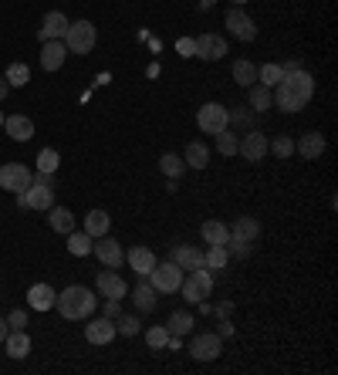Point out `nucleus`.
<instances>
[{
    "label": "nucleus",
    "mask_w": 338,
    "mask_h": 375,
    "mask_svg": "<svg viewBox=\"0 0 338 375\" xmlns=\"http://www.w3.org/2000/svg\"><path fill=\"white\" fill-rule=\"evenodd\" d=\"M311 95H315V78L308 75L305 68H298V71H288L274 85L271 105H277L281 112H301L311 102Z\"/></svg>",
    "instance_id": "1"
},
{
    "label": "nucleus",
    "mask_w": 338,
    "mask_h": 375,
    "mask_svg": "<svg viewBox=\"0 0 338 375\" xmlns=\"http://www.w3.org/2000/svg\"><path fill=\"white\" fill-rule=\"evenodd\" d=\"M54 308H58V314L68 318V321H85V318H92V311L98 308V297H95V291H88V287L71 284V287H64L62 294L54 297Z\"/></svg>",
    "instance_id": "2"
},
{
    "label": "nucleus",
    "mask_w": 338,
    "mask_h": 375,
    "mask_svg": "<svg viewBox=\"0 0 338 375\" xmlns=\"http://www.w3.org/2000/svg\"><path fill=\"white\" fill-rule=\"evenodd\" d=\"M98 41V31H95L92 20H75V24H68V31H64V47L68 51H75V54H88Z\"/></svg>",
    "instance_id": "3"
},
{
    "label": "nucleus",
    "mask_w": 338,
    "mask_h": 375,
    "mask_svg": "<svg viewBox=\"0 0 338 375\" xmlns=\"http://www.w3.org/2000/svg\"><path fill=\"white\" fill-rule=\"evenodd\" d=\"M180 287H183V297L190 304H203L206 297L214 294V278L206 274V267H197V270H190V278Z\"/></svg>",
    "instance_id": "4"
},
{
    "label": "nucleus",
    "mask_w": 338,
    "mask_h": 375,
    "mask_svg": "<svg viewBox=\"0 0 338 375\" xmlns=\"http://www.w3.org/2000/svg\"><path fill=\"white\" fill-rule=\"evenodd\" d=\"M197 125H200L206 136H216V132H223V129L231 125V109H223V105H216V102H206V105L197 112Z\"/></svg>",
    "instance_id": "5"
},
{
    "label": "nucleus",
    "mask_w": 338,
    "mask_h": 375,
    "mask_svg": "<svg viewBox=\"0 0 338 375\" xmlns=\"http://www.w3.org/2000/svg\"><path fill=\"white\" fill-rule=\"evenodd\" d=\"M149 278H153V287L159 294H176L180 284H183V270L173 264V261H166V264H156L149 270Z\"/></svg>",
    "instance_id": "6"
},
{
    "label": "nucleus",
    "mask_w": 338,
    "mask_h": 375,
    "mask_svg": "<svg viewBox=\"0 0 338 375\" xmlns=\"http://www.w3.org/2000/svg\"><path fill=\"white\" fill-rule=\"evenodd\" d=\"M220 352H223V335H216V331H200V335L190 342V355L200 362L220 359Z\"/></svg>",
    "instance_id": "7"
},
{
    "label": "nucleus",
    "mask_w": 338,
    "mask_h": 375,
    "mask_svg": "<svg viewBox=\"0 0 338 375\" xmlns=\"http://www.w3.org/2000/svg\"><path fill=\"white\" fill-rule=\"evenodd\" d=\"M31 186V169L24 162H4L0 166V189H11V193H24Z\"/></svg>",
    "instance_id": "8"
},
{
    "label": "nucleus",
    "mask_w": 338,
    "mask_h": 375,
    "mask_svg": "<svg viewBox=\"0 0 338 375\" xmlns=\"http://www.w3.org/2000/svg\"><path fill=\"white\" fill-rule=\"evenodd\" d=\"M92 254L102 261L105 267H122L125 264V250L122 244L115 240V237H95V244H92Z\"/></svg>",
    "instance_id": "9"
},
{
    "label": "nucleus",
    "mask_w": 338,
    "mask_h": 375,
    "mask_svg": "<svg viewBox=\"0 0 338 375\" xmlns=\"http://www.w3.org/2000/svg\"><path fill=\"white\" fill-rule=\"evenodd\" d=\"M17 206H28V210H51L54 206V186H31L24 189V193H17Z\"/></svg>",
    "instance_id": "10"
},
{
    "label": "nucleus",
    "mask_w": 338,
    "mask_h": 375,
    "mask_svg": "<svg viewBox=\"0 0 338 375\" xmlns=\"http://www.w3.org/2000/svg\"><path fill=\"white\" fill-rule=\"evenodd\" d=\"M223 24H227V31H231L237 41H254V37H257V24H254V20H250L240 7H231Z\"/></svg>",
    "instance_id": "11"
},
{
    "label": "nucleus",
    "mask_w": 338,
    "mask_h": 375,
    "mask_svg": "<svg viewBox=\"0 0 338 375\" xmlns=\"http://www.w3.org/2000/svg\"><path fill=\"white\" fill-rule=\"evenodd\" d=\"M237 153L247 159V162H261L264 156H267V139H264V132H257V129H250L244 139H240V145H237Z\"/></svg>",
    "instance_id": "12"
},
{
    "label": "nucleus",
    "mask_w": 338,
    "mask_h": 375,
    "mask_svg": "<svg viewBox=\"0 0 338 375\" xmlns=\"http://www.w3.org/2000/svg\"><path fill=\"white\" fill-rule=\"evenodd\" d=\"M227 54V41L220 37V34H200L197 37V58L203 61H220Z\"/></svg>",
    "instance_id": "13"
},
{
    "label": "nucleus",
    "mask_w": 338,
    "mask_h": 375,
    "mask_svg": "<svg viewBox=\"0 0 338 375\" xmlns=\"http://www.w3.org/2000/svg\"><path fill=\"white\" fill-rule=\"evenodd\" d=\"M98 291H102V297H108V301H122V297L129 294V287H125V281L115 274V267H112V270H98Z\"/></svg>",
    "instance_id": "14"
},
{
    "label": "nucleus",
    "mask_w": 338,
    "mask_h": 375,
    "mask_svg": "<svg viewBox=\"0 0 338 375\" xmlns=\"http://www.w3.org/2000/svg\"><path fill=\"white\" fill-rule=\"evenodd\" d=\"M85 338H88L92 345H108L112 338H115V321L105 318V314L95 318V321H88V325H85Z\"/></svg>",
    "instance_id": "15"
},
{
    "label": "nucleus",
    "mask_w": 338,
    "mask_h": 375,
    "mask_svg": "<svg viewBox=\"0 0 338 375\" xmlns=\"http://www.w3.org/2000/svg\"><path fill=\"white\" fill-rule=\"evenodd\" d=\"M227 230H231L227 240H237V244H254V240L261 237V223H257L254 217H237V223L227 227Z\"/></svg>",
    "instance_id": "16"
},
{
    "label": "nucleus",
    "mask_w": 338,
    "mask_h": 375,
    "mask_svg": "<svg viewBox=\"0 0 338 375\" xmlns=\"http://www.w3.org/2000/svg\"><path fill=\"white\" fill-rule=\"evenodd\" d=\"M68 17L62 14V11H51V14L45 17V24H41V31H37V37L41 41H58V37H64V31H68Z\"/></svg>",
    "instance_id": "17"
},
{
    "label": "nucleus",
    "mask_w": 338,
    "mask_h": 375,
    "mask_svg": "<svg viewBox=\"0 0 338 375\" xmlns=\"http://www.w3.org/2000/svg\"><path fill=\"white\" fill-rule=\"evenodd\" d=\"M4 129H7V136L14 142H31L34 139V122L28 115H7V119H4Z\"/></svg>",
    "instance_id": "18"
},
{
    "label": "nucleus",
    "mask_w": 338,
    "mask_h": 375,
    "mask_svg": "<svg viewBox=\"0 0 338 375\" xmlns=\"http://www.w3.org/2000/svg\"><path fill=\"white\" fill-rule=\"evenodd\" d=\"M64 58H68L64 41H45V47H41V68L45 71H58L64 64Z\"/></svg>",
    "instance_id": "19"
},
{
    "label": "nucleus",
    "mask_w": 338,
    "mask_h": 375,
    "mask_svg": "<svg viewBox=\"0 0 338 375\" xmlns=\"http://www.w3.org/2000/svg\"><path fill=\"white\" fill-rule=\"evenodd\" d=\"M4 348H7V355L11 359H28L31 355V338H28V331H7V338H4Z\"/></svg>",
    "instance_id": "20"
},
{
    "label": "nucleus",
    "mask_w": 338,
    "mask_h": 375,
    "mask_svg": "<svg viewBox=\"0 0 338 375\" xmlns=\"http://www.w3.org/2000/svg\"><path fill=\"white\" fill-rule=\"evenodd\" d=\"M54 287L51 284H34L31 291H28V304H31L34 311H51L54 308Z\"/></svg>",
    "instance_id": "21"
},
{
    "label": "nucleus",
    "mask_w": 338,
    "mask_h": 375,
    "mask_svg": "<svg viewBox=\"0 0 338 375\" xmlns=\"http://www.w3.org/2000/svg\"><path fill=\"white\" fill-rule=\"evenodd\" d=\"M294 153H301L305 159H318L325 153V136L322 132H305L301 139L294 142Z\"/></svg>",
    "instance_id": "22"
},
{
    "label": "nucleus",
    "mask_w": 338,
    "mask_h": 375,
    "mask_svg": "<svg viewBox=\"0 0 338 375\" xmlns=\"http://www.w3.org/2000/svg\"><path fill=\"white\" fill-rule=\"evenodd\" d=\"M129 267L136 274H142V278H149V270L156 267V254L149 247H132L129 250Z\"/></svg>",
    "instance_id": "23"
},
{
    "label": "nucleus",
    "mask_w": 338,
    "mask_h": 375,
    "mask_svg": "<svg viewBox=\"0 0 338 375\" xmlns=\"http://www.w3.org/2000/svg\"><path fill=\"white\" fill-rule=\"evenodd\" d=\"M200 237H203V244H210V247H223L231 230H227V223H220V220H206L200 227Z\"/></svg>",
    "instance_id": "24"
},
{
    "label": "nucleus",
    "mask_w": 338,
    "mask_h": 375,
    "mask_svg": "<svg viewBox=\"0 0 338 375\" xmlns=\"http://www.w3.org/2000/svg\"><path fill=\"white\" fill-rule=\"evenodd\" d=\"M47 220H51V230L54 234H71L75 230V213L68 206H51L47 210Z\"/></svg>",
    "instance_id": "25"
},
{
    "label": "nucleus",
    "mask_w": 338,
    "mask_h": 375,
    "mask_svg": "<svg viewBox=\"0 0 338 375\" xmlns=\"http://www.w3.org/2000/svg\"><path fill=\"white\" fill-rule=\"evenodd\" d=\"M173 264L180 267V270H197V267H203V250L176 247V250H173Z\"/></svg>",
    "instance_id": "26"
},
{
    "label": "nucleus",
    "mask_w": 338,
    "mask_h": 375,
    "mask_svg": "<svg viewBox=\"0 0 338 375\" xmlns=\"http://www.w3.org/2000/svg\"><path fill=\"white\" fill-rule=\"evenodd\" d=\"M190 169H206L210 166V149L203 145V142H190L186 145V159H183Z\"/></svg>",
    "instance_id": "27"
},
{
    "label": "nucleus",
    "mask_w": 338,
    "mask_h": 375,
    "mask_svg": "<svg viewBox=\"0 0 338 375\" xmlns=\"http://www.w3.org/2000/svg\"><path fill=\"white\" fill-rule=\"evenodd\" d=\"M108 227H112V217H108L105 210H92V213L85 217V234L88 237H105Z\"/></svg>",
    "instance_id": "28"
},
{
    "label": "nucleus",
    "mask_w": 338,
    "mask_h": 375,
    "mask_svg": "<svg viewBox=\"0 0 338 375\" xmlns=\"http://www.w3.org/2000/svg\"><path fill=\"white\" fill-rule=\"evenodd\" d=\"M247 98H250V109H254V112H267V109H271V88H264L261 81L247 88Z\"/></svg>",
    "instance_id": "29"
},
{
    "label": "nucleus",
    "mask_w": 338,
    "mask_h": 375,
    "mask_svg": "<svg viewBox=\"0 0 338 375\" xmlns=\"http://www.w3.org/2000/svg\"><path fill=\"white\" fill-rule=\"evenodd\" d=\"M233 81H237L240 88L257 85V68H254L250 61H237V64H233Z\"/></svg>",
    "instance_id": "30"
},
{
    "label": "nucleus",
    "mask_w": 338,
    "mask_h": 375,
    "mask_svg": "<svg viewBox=\"0 0 338 375\" xmlns=\"http://www.w3.org/2000/svg\"><path fill=\"white\" fill-rule=\"evenodd\" d=\"M132 301H136L139 311H153L156 308V287L153 284H139L136 291H132Z\"/></svg>",
    "instance_id": "31"
},
{
    "label": "nucleus",
    "mask_w": 338,
    "mask_h": 375,
    "mask_svg": "<svg viewBox=\"0 0 338 375\" xmlns=\"http://www.w3.org/2000/svg\"><path fill=\"white\" fill-rule=\"evenodd\" d=\"M4 78H7V85H14V88H24V85L31 81V68H28L24 61H14L11 68H7Z\"/></svg>",
    "instance_id": "32"
},
{
    "label": "nucleus",
    "mask_w": 338,
    "mask_h": 375,
    "mask_svg": "<svg viewBox=\"0 0 338 375\" xmlns=\"http://www.w3.org/2000/svg\"><path fill=\"white\" fill-rule=\"evenodd\" d=\"M227 264H231V254H227V247H210V250H203V267L223 270Z\"/></svg>",
    "instance_id": "33"
},
{
    "label": "nucleus",
    "mask_w": 338,
    "mask_h": 375,
    "mask_svg": "<svg viewBox=\"0 0 338 375\" xmlns=\"http://www.w3.org/2000/svg\"><path fill=\"white\" fill-rule=\"evenodd\" d=\"M237 145H240V139L233 136L231 129L216 132V153H220V156H237Z\"/></svg>",
    "instance_id": "34"
},
{
    "label": "nucleus",
    "mask_w": 338,
    "mask_h": 375,
    "mask_svg": "<svg viewBox=\"0 0 338 375\" xmlns=\"http://www.w3.org/2000/svg\"><path fill=\"white\" fill-rule=\"evenodd\" d=\"M92 244H95V237H88V234H75V230H71V237H68V250H71L75 257L92 254Z\"/></svg>",
    "instance_id": "35"
},
{
    "label": "nucleus",
    "mask_w": 338,
    "mask_h": 375,
    "mask_svg": "<svg viewBox=\"0 0 338 375\" xmlns=\"http://www.w3.org/2000/svg\"><path fill=\"white\" fill-rule=\"evenodd\" d=\"M281 78H284V68H281V64H264V68H257V81H261L264 88H274Z\"/></svg>",
    "instance_id": "36"
},
{
    "label": "nucleus",
    "mask_w": 338,
    "mask_h": 375,
    "mask_svg": "<svg viewBox=\"0 0 338 375\" xmlns=\"http://www.w3.org/2000/svg\"><path fill=\"white\" fill-rule=\"evenodd\" d=\"M190 328H193V314H183V311L169 314V321H166V331H169V335H186Z\"/></svg>",
    "instance_id": "37"
},
{
    "label": "nucleus",
    "mask_w": 338,
    "mask_h": 375,
    "mask_svg": "<svg viewBox=\"0 0 338 375\" xmlns=\"http://www.w3.org/2000/svg\"><path fill=\"white\" fill-rule=\"evenodd\" d=\"M58 166H62L58 149H41V153H37V169L41 172H58Z\"/></svg>",
    "instance_id": "38"
},
{
    "label": "nucleus",
    "mask_w": 338,
    "mask_h": 375,
    "mask_svg": "<svg viewBox=\"0 0 338 375\" xmlns=\"http://www.w3.org/2000/svg\"><path fill=\"white\" fill-rule=\"evenodd\" d=\"M183 166H186V162H183V159H180V156H176V153H166V156L159 159V169L166 172L169 179H176V176L183 172Z\"/></svg>",
    "instance_id": "39"
},
{
    "label": "nucleus",
    "mask_w": 338,
    "mask_h": 375,
    "mask_svg": "<svg viewBox=\"0 0 338 375\" xmlns=\"http://www.w3.org/2000/svg\"><path fill=\"white\" fill-rule=\"evenodd\" d=\"M139 331H142V321H139L136 314H122V318L115 321V335H125V338H129V335H139Z\"/></svg>",
    "instance_id": "40"
},
{
    "label": "nucleus",
    "mask_w": 338,
    "mask_h": 375,
    "mask_svg": "<svg viewBox=\"0 0 338 375\" xmlns=\"http://www.w3.org/2000/svg\"><path fill=\"white\" fill-rule=\"evenodd\" d=\"M267 149H271L277 159H288L294 153V142H291V136H277L274 142H267Z\"/></svg>",
    "instance_id": "41"
},
{
    "label": "nucleus",
    "mask_w": 338,
    "mask_h": 375,
    "mask_svg": "<svg viewBox=\"0 0 338 375\" xmlns=\"http://www.w3.org/2000/svg\"><path fill=\"white\" fill-rule=\"evenodd\" d=\"M146 342H149V348H163V345L169 342V331H166V325H153V328L146 331Z\"/></svg>",
    "instance_id": "42"
},
{
    "label": "nucleus",
    "mask_w": 338,
    "mask_h": 375,
    "mask_svg": "<svg viewBox=\"0 0 338 375\" xmlns=\"http://www.w3.org/2000/svg\"><path fill=\"white\" fill-rule=\"evenodd\" d=\"M176 51H180L183 58H197V37H180V41H176Z\"/></svg>",
    "instance_id": "43"
},
{
    "label": "nucleus",
    "mask_w": 338,
    "mask_h": 375,
    "mask_svg": "<svg viewBox=\"0 0 338 375\" xmlns=\"http://www.w3.org/2000/svg\"><path fill=\"white\" fill-rule=\"evenodd\" d=\"M7 325H11V331H21L24 325H28V314H24V311H14L11 318H7Z\"/></svg>",
    "instance_id": "44"
},
{
    "label": "nucleus",
    "mask_w": 338,
    "mask_h": 375,
    "mask_svg": "<svg viewBox=\"0 0 338 375\" xmlns=\"http://www.w3.org/2000/svg\"><path fill=\"white\" fill-rule=\"evenodd\" d=\"M105 318H119V301H108L105 304Z\"/></svg>",
    "instance_id": "45"
},
{
    "label": "nucleus",
    "mask_w": 338,
    "mask_h": 375,
    "mask_svg": "<svg viewBox=\"0 0 338 375\" xmlns=\"http://www.w3.org/2000/svg\"><path fill=\"white\" fill-rule=\"evenodd\" d=\"M231 119L237 125H247V122H250V115H247V112H231Z\"/></svg>",
    "instance_id": "46"
},
{
    "label": "nucleus",
    "mask_w": 338,
    "mask_h": 375,
    "mask_svg": "<svg viewBox=\"0 0 338 375\" xmlns=\"http://www.w3.org/2000/svg\"><path fill=\"white\" fill-rule=\"evenodd\" d=\"M7 331H11V325H7V318H0V345H4V338H7Z\"/></svg>",
    "instance_id": "47"
},
{
    "label": "nucleus",
    "mask_w": 338,
    "mask_h": 375,
    "mask_svg": "<svg viewBox=\"0 0 338 375\" xmlns=\"http://www.w3.org/2000/svg\"><path fill=\"white\" fill-rule=\"evenodd\" d=\"M281 68H284V75H288V71H298V68H301V61H284Z\"/></svg>",
    "instance_id": "48"
},
{
    "label": "nucleus",
    "mask_w": 338,
    "mask_h": 375,
    "mask_svg": "<svg viewBox=\"0 0 338 375\" xmlns=\"http://www.w3.org/2000/svg\"><path fill=\"white\" fill-rule=\"evenodd\" d=\"M7 92H11V85H7V78H0V102L7 98Z\"/></svg>",
    "instance_id": "49"
},
{
    "label": "nucleus",
    "mask_w": 338,
    "mask_h": 375,
    "mask_svg": "<svg viewBox=\"0 0 338 375\" xmlns=\"http://www.w3.org/2000/svg\"><path fill=\"white\" fill-rule=\"evenodd\" d=\"M244 4H247V0H233V7H244Z\"/></svg>",
    "instance_id": "50"
},
{
    "label": "nucleus",
    "mask_w": 338,
    "mask_h": 375,
    "mask_svg": "<svg viewBox=\"0 0 338 375\" xmlns=\"http://www.w3.org/2000/svg\"><path fill=\"white\" fill-rule=\"evenodd\" d=\"M0 129H4V112H0Z\"/></svg>",
    "instance_id": "51"
}]
</instances>
